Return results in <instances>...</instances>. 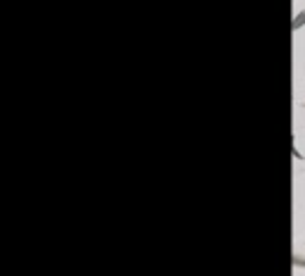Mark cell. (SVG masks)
<instances>
[{
	"label": "cell",
	"mask_w": 305,
	"mask_h": 276,
	"mask_svg": "<svg viewBox=\"0 0 305 276\" xmlns=\"http://www.w3.org/2000/svg\"><path fill=\"white\" fill-rule=\"evenodd\" d=\"M303 26H305V10H303V12H298V15L293 17V24H291V29H293V31H298V29H303Z\"/></svg>",
	"instance_id": "1"
}]
</instances>
